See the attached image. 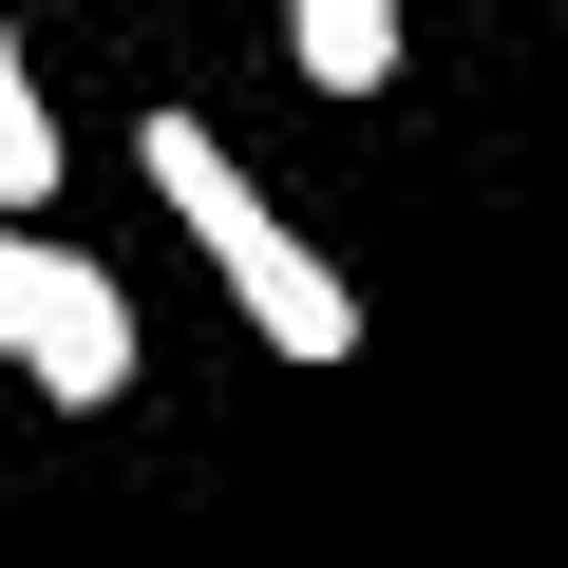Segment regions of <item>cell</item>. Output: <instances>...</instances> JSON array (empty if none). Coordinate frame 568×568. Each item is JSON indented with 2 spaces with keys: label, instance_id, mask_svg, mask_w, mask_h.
Segmentation results:
<instances>
[{
  "label": "cell",
  "instance_id": "4",
  "mask_svg": "<svg viewBox=\"0 0 568 568\" xmlns=\"http://www.w3.org/2000/svg\"><path fill=\"white\" fill-rule=\"evenodd\" d=\"M284 58H304V95H379L398 77V0H284Z\"/></svg>",
  "mask_w": 568,
  "mask_h": 568
},
{
  "label": "cell",
  "instance_id": "2",
  "mask_svg": "<svg viewBox=\"0 0 568 568\" xmlns=\"http://www.w3.org/2000/svg\"><path fill=\"white\" fill-rule=\"evenodd\" d=\"M0 361H20L58 417H114L133 398V284L58 227H0Z\"/></svg>",
  "mask_w": 568,
  "mask_h": 568
},
{
  "label": "cell",
  "instance_id": "3",
  "mask_svg": "<svg viewBox=\"0 0 568 568\" xmlns=\"http://www.w3.org/2000/svg\"><path fill=\"white\" fill-rule=\"evenodd\" d=\"M0 227H58V95H39L20 0H0Z\"/></svg>",
  "mask_w": 568,
  "mask_h": 568
},
{
  "label": "cell",
  "instance_id": "1",
  "mask_svg": "<svg viewBox=\"0 0 568 568\" xmlns=\"http://www.w3.org/2000/svg\"><path fill=\"white\" fill-rule=\"evenodd\" d=\"M133 171H152V209L209 246V284L246 304V342H265V361H361V284L265 209V171H246L209 114H133Z\"/></svg>",
  "mask_w": 568,
  "mask_h": 568
}]
</instances>
